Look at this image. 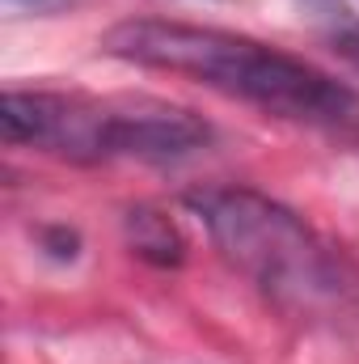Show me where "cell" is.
Here are the masks:
<instances>
[{
  "instance_id": "cell-6",
  "label": "cell",
  "mask_w": 359,
  "mask_h": 364,
  "mask_svg": "<svg viewBox=\"0 0 359 364\" xmlns=\"http://www.w3.org/2000/svg\"><path fill=\"white\" fill-rule=\"evenodd\" d=\"M330 47H334L338 60H347V64L359 73V21H343V26L330 34Z\"/></svg>"
},
{
  "instance_id": "cell-4",
  "label": "cell",
  "mask_w": 359,
  "mask_h": 364,
  "mask_svg": "<svg viewBox=\"0 0 359 364\" xmlns=\"http://www.w3.org/2000/svg\"><path fill=\"white\" fill-rule=\"evenodd\" d=\"M123 229H127V246H131L140 259L157 263V267H178L182 259H186V242H182L178 225H174L165 212L136 208V212H127Z\"/></svg>"
},
{
  "instance_id": "cell-1",
  "label": "cell",
  "mask_w": 359,
  "mask_h": 364,
  "mask_svg": "<svg viewBox=\"0 0 359 364\" xmlns=\"http://www.w3.org/2000/svg\"><path fill=\"white\" fill-rule=\"evenodd\" d=\"M101 51L123 64L190 77L216 93L254 102L279 119L317 127L359 123V93L351 85L334 81L330 73H321L300 55H287L233 30L165 21V17H127L106 30Z\"/></svg>"
},
{
  "instance_id": "cell-7",
  "label": "cell",
  "mask_w": 359,
  "mask_h": 364,
  "mask_svg": "<svg viewBox=\"0 0 359 364\" xmlns=\"http://www.w3.org/2000/svg\"><path fill=\"white\" fill-rule=\"evenodd\" d=\"M9 4H21V9H34V13H55V9H64L72 0H9Z\"/></svg>"
},
{
  "instance_id": "cell-3",
  "label": "cell",
  "mask_w": 359,
  "mask_h": 364,
  "mask_svg": "<svg viewBox=\"0 0 359 364\" xmlns=\"http://www.w3.org/2000/svg\"><path fill=\"white\" fill-rule=\"evenodd\" d=\"M9 144H30L68 161H178L211 140V127L170 102L153 97H85L51 90H9L0 97Z\"/></svg>"
},
{
  "instance_id": "cell-2",
  "label": "cell",
  "mask_w": 359,
  "mask_h": 364,
  "mask_svg": "<svg viewBox=\"0 0 359 364\" xmlns=\"http://www.w3.org/2000/svg\"><path fill=\"white\" fill-rule=\"evenodd\" d=\"M186 208L203 220L216 250L296 318H343L359 305L347 259L317 237L292 208L250 186H199Z\"/></svg>"
},
{
  "instance_id": "cell-5",
  "label": "cell",
  "mask_w": 359,
  "mask_h": 364,
  "mask_svg": "<svg viewBox=\"0 0 359 364\" xmlns=\"http://www.w3.org/2000/svg\"><path fill=\"white\" fill-rule=\"evenodd\" d=\"M38 237H43V250H47L51 259H60V263H72L77 250H81V233L68 229V225H47Z\"/></svg>"
}]
</instances>
